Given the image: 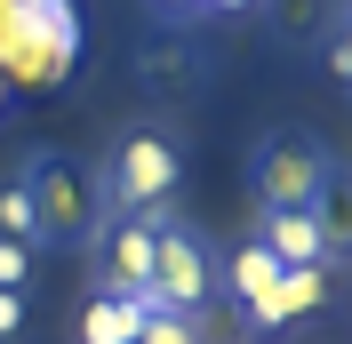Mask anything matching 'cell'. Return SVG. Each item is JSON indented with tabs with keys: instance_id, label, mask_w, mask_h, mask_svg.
<instances>
[{
	"instance_id": "7a4b0ae2",
	"label": "cell",
	"mask_w": 352,
	"mask_h": 344,
	"mask_svg": "<svg viewBox=\"0 0 352 344\" xmlns=\"http://www.w3.org/2000/svg\"><path fill=\"white\" fill-rule=\"evenodd\" d=\"M336 184V160L312 136H272V144H256V160H248V193H256V208H320Z\"/></svg>"
},
{
	"instance_id": "5b68a950",
	"label": "cell",
	"mask_w": 352,
	"mask_h": 344,
	"mask_svg": "<svg viewBox=\"0 0 352 344\" xmlns=\"http://www.w3.org/2000/svg\"><path fill=\"white\" fill-rule=\"evenodd\" d=\"M256 240H264V257L288 264V272H296V264H329L336 248H344V240L329 233V208H264Z\"/></svg>"
},
{
	"instance_id": "ba28073f",
	"label": "cell",
	"mask_w": 352,
	"mask_h": 344,
	"mask_svg": "<svg viewBox=\"0 0 352 344\" xmlns=\"http://www.w3.org/2000/svg\"><path fill=\"white\" fill-rule=\"evenodd\" d=\"M144 312H160L153 288H144V297H96L88 321H80V344H136V321H144Z\"/></svg>"
},
{
	"instance_id": "3957f363",
	"label": "cell",
	"mask_w": 352,
	"mask_h": 344,
	"mask_svg": "<svg viewBox=\"0 0 352 344\" xmlns=\"http://www.w3.org/2000/svg\"><path fill=\"white\" fill-rule=\"evenodd\" d=\"M208 297H217V257H208V240H200L192 224H176V208H168L160 216V240H153V304L192 321Z\"/></svg>"
},
{
	"instance_id": "6da1fadb",
	"label": "cell",
	"mask_w": 352,
	"mask_h": 344,
	"mask_svg": "<svg viewBox=\"0 0 352 344\" xmlns=\"http://www.w3.org/2000/svg\"><path fill=\"white\" fill-rule=\"evenodd\" d=\"M176 176H184V160H176V144L160 129H136L112 144L104 160V184H96V200H104L112 216H153L176 200Z\"/></svg>"
},
{
	"instance_id": "30bf717a",
	"label": "cell",
	"mask_w": 352,
	"mask_h": 344,
	"mask_svg": "<svg viewBox=\"0 0 352 344\" xmlns=\"http://www.w3.org/2000/svg\"><path fill=\"white\" fill-rule=\"evenodd\" d=\"M0 240H24V248H48V233H41V208H32V184H0Z\"/></svg>"
},
{
	"instance_id": "9c48e42d",
	"label": "cell",
	"mask_w": 352,
	"mask_h": 344,
	"mask_svg": "<svg viewBox=\"0 0 352 344\" xmlns=\"http://www.w3.org/2000/svg\"><path fill=\"white\" fill-rule=\"evenodd\" d=\"M280 272H288V264H272V257H264V240L248 233L241 248H232V257H224V272H217V288H232V297H241V304H256V297H264V288H272V280H280Z\"/></svg>"
},
{
	"instance_id": "7c38bea8",
	"label": "cell",
	"mask_w": 352,
	"mask_h": 344,
	"mask_svg": "<svg viewBox=\"0 0 352 344\" xmlns=\"http://www.w3.org/2000/svg\"><path fill=\"white\" fill-rule=\"evenodd\" d=\"M24 280H32V248H24V240H0V288L24 297Z\"/></svg>"
},
{
	"instance_id": "52a82bcc",
	"label": "cell",
	"mask_w": 352,
	"mask_h": 344,
	"mask_svg": "<svg viewBox=\"0 0 352 344\" xmlns=\"http://www.w3.org/2000/svg\"><path fill=\"white\" fill-rule=\"evenodd\" d=\"M320 297H329V264H296V272H280L256 304H241V312H248V328H288L296 312H312Z\"/></svg>"
},
{
	"instance_id": "8992f818",
	"label": "cell",
	"mask_w": 352,
	"mask_h": 344,
	"mask_svg": "<svg viewBox=\"0 0 352 344\" xmlns=\"http://www.w3.org/2000/svg\"><path fill=\"white\" fill-rule=\"evenodd\" d=\"M24 184H32V208H41L48 240H88V224H96V216H88V184L65 169V160H41Z\"/></svg>"
},
{
	"instance_id": "5bb4252c",
	"label": "cell",
	"mask_w": 352,
	"mask_h": 344,
	"mask_svg": "<svg viewBox=\"0 0 352 344\" xmlns=\"http://www.w3.org/2000/svg\"><path fill=\"white\" fill-rule=\"evenodd\" d=\"M329 72H336V80H352V41H344V32L329 41Z\"/></svg>"
},
{
	"instance_id": "277c9868",
	"label": "cell",
	"mask_w": 352,
	"mask_h": 344,
	"mask_svg": "<svg viewBox=\"0 0 352 344\" xmlns=\"http://www.w3.org/2000/svg\"><path fill=\"white\" fill-rule=\"evenodd\" d=\"M160 216H96L88 224V257H96V280H104V297H144L153 288V240H160Z\"/></svg>"
},
{
	"instance_id": "8fae6325",
	"label": "cell",
	"mask_w": 352,
	"mask_h": 344,
	"mask_svg": "<svg viewBox=\"0 0 352 344\" xmlns=\"http://www.w3.org/2000/svg\"><path fill=\"white\" fill-rule=\"evenodd\" d=\"M136 344H200V328L184 321V312H144V321H136Z\"/></svg>"
},
{
	"instance_id": "4fadbf2b",
	"label": "cell",
	"mask_w": 352,
	"mask_h": 344,
	"mask_svg": "<svg viewBox=\"0 0 352 344\" xmlns=\"http://www.w3.org/2000/svg\"><path fill=\"white\" fill-rule=\"evenodd\" d=\"M16 328H24V297H16V288H0V344L16 336Z\"/></svg>"
},
{
	"instance_id": "2e32d148",
	"label": "cell",
	"mask_w": 352,
	"mask_h": 344,
	"mask_svg": "<svg viewBox=\"0 0 352 344\" xmlns=\"http://www.w3.org/2000/svg\"><path fill=\"white\" fill-rule=\"evenodd\" d=\"M153 8H168V17H200V0H153Z\"/></svg>"
},
{
	"instance_id": "9a60e30c",
	"label": "cell",
	"mask_w": 352,
	"mask_h": 344,
	"mask_svg": "<svg viewBox=\"0 0 352 344\" xmlns=\"http://www.w3.org/2000/svg\"><path fill=\"white\" fill-rule=\"evenodd\" d=\"M200 8H217V17H241V8H256V0H200Z\"/></svg>"
}]
</instances>
